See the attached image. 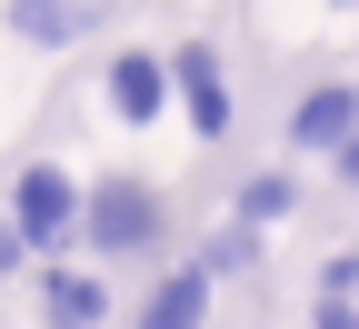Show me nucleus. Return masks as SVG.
I'll use <instances>...</instances> for the list:
<instances>
[{"label": "nucleus", "instance_id": "nucleus-1", "mask_svg": "<svg viewBox=\"0 0 359 329\" xmlns=\"http://www.w3.org/2000/svg\"><path fill=\"white\" fill-rule=\"evenodd\" d=\"M160 229H170V210H160L150 180H130V170L90 180V229H80V250H90V260H150V250H160Z\"/></svg>", "mask_w": 359, "mask_h": 329}, {"label": "nucleus", "instance_id": "nucleus-2", "mask_svg": "<svg viewBox=\"0 0 359 329\" xmlns=\"http://www.w3.org/2000/svg\"><path fill=\"white\" fill-rule=\"evenodd\" d=\"M11 220H20V240H30L40 260H60L80 229H90V190H80L60 160H30V170L11 180Z\"/></svg>", "mask_w": 359, "mask_h": 329}, {"label": "nucleus", "instance_id": "nucleus-3", "mask_svg": "<svg viewBox=\"0 0 359 329\" xmlns=\"http://www.w3.org/2000/svg\"><path fill=\"white\" fill-rule=\"evenodd\" d=\"M170 80H180V120H190L200 140H230V70H219V51H210V40H180V51H170Z\"/></svg>", "mask_w": 359, "mask_h": 329}, {"label": "nucleus", "instance_id": "nucleus-4", "mask_svg": "<svg viewBox=\"0 0 359 329\" xmlns=\"http://www.w3.org/2000/svg\"><path fill=\"white\" fill-rule=\"evenodd\" d=\"M100 100H110V120H130V130H150L160 110H180L170 51H120V60H110V80H100Z\"/></svg>", "mask_w": 359, "mask_h": 329}, {"label": "nucleus", "instance_id": "nucleus-5", "mask_svg": "<svg viewBox=\"0 0 359 329\" xmlns=\"http://www.w3.org/2000/svg\"><path fill=\"white\" fill-rule=\"evenodd\" d=\"M120 0H0V30L20 40V51H70L80 30H100Z\"/></svg>", "mask_w": 359, "mask_h": 329}, {"label": "nucleus", "instance_id": "nucleus-6", "mask_svg": "<svg viewBox=\"0 0 359 329\" xmlns=\"http://www.w3.org/2000/svg\"><path fill=\"white\" fill-rule=\"evenodd\" d=\"M349 140H359V90H349V80H320V90H299V100H290V150L339 160Z\"/></svg>", "mask_w": 359, "mask_h": 329}, {"label": "nucleus", "instance_id": "nucleus-7", "mask_svg": "<svg viewBox=\"0 0 359 329\" xmlns=\"http://www.w3.org/2000/svg\"><path fill=\"white\" fill-rule=\"evenodd\" d=\"M110 319V290L90 269H40V329H100Z\"/></svg>", "mask_w": 359, "mask_h": 329}, {"label": "nucleus", "instance_id": "nucleus-8", "mask_svg": "<svg viewBox=\"0 0 359 329\" xmlns=\"http://www.w3.org/2000/svg\"><path fill=\"white\" fill-rule=\"evenodd\" d=\"M210 290H219V279H210L200 260H180L160 290L140 300V329H200V319H210Z\"/></svg>", "mask_w": 359, "mask_h": 329}, {"label": "nucleus", "instance_id": "nucleus-9", "mask_svg": "<svg viewBox=\"0 0 359 329\" xmlns=\"http://www.w3.org/2000/svg\"><path fill=\"white\" fill-rule=\"evenodd\" d=\"M200 269H210V279H250V269H259V229H250V220H219L210 240H200Z\"/></svg>", "mask_w": 359, "mask_h": 329}, {"label": "nucleus", "instance_id": "nucleus-10", "mask_svg": "<svg viewBox=\"0 0 359 329\" xmlns=\"http://www.w3.org/2000/svg\"><path fill=\"white\" fill-rule=\"evenodd\" d=\"M290 210H299V180H290V170H259V180H240V210H230V220L269 229V220H290Z\"/></svg>", "mask_w": 359, "mask_h": 329}, {"label": "nucleus", "instance_id": "nucleus-11", "mask_svg": "<svg viewBox=\"0 0 359 329\" xmlns=\"http://www.w3.org/2000/svg\"><path fill=\"white\" fill-rule=\"evenodd\" d=\"M320 300H359V250H330L320 260Z\"/></svg>", "mask_w": 359, "mask_h": 329}, {"label": "nucleus", "instance_id": "nucleus-12", "mask_svg": "<svg viewBox=\"0 0 359 329\" xmlns=\"http://www.w3.org/2000/svg\"><path fill=\"white\" fill-rule=\"evenodd\" d=\"M20 260H40V250H30V240H20V220H11V210H0V279H11V269H20Z\"/></svg>", "mask_w": 359, "mask_h": 329}, {"label": "nucleus", "instance_id": "nucleus-13", "mask_svg": "<svg viewBox=\"0 0 359 329\" xmlns=\"http://www.w3.org/2000/svg\"><path fill=\"white\" fill-rule=\"evenodd\" d=\"M309 329H359V300H309Z\"/></svg>", "mask_w": 359, "mask_h": 329}, {"label": "nucleus", "instance_id": "nucleus-14", "mask_svg": "<svg viewBox=\"0 0 359 329\" xmlns=\"http://www.w3.org/2000/svg\"><path fill=\"white\" fill-rule=\"evenodd\" d=\"M330 170H339V180H349V190H359V140H349V150H339V160H330Z\"/></svg>", "mask_w": 359, "mask_h": 329}]
</instances>
